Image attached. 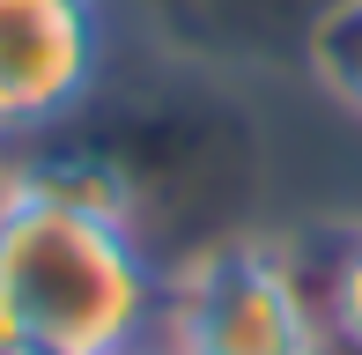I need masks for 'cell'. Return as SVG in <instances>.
Masks as SVG:
<instances>
[{
  "instance_id": "cell-1",
  "label": "cell",
  "mask_w": 362,
  "mask_h": 355,
  "mask_svg": "<svg viewBox=\"0 0 362 355\" xmlns=\"http://www.w3.org/2000/svg\"><path fill=\"white\" fill-rule=\"evenodd\" d=\"M163 326V281L134 207L59 163L0 170V348L134 355Z\"/></svg>"
},
{
  "instance_id": "cell-4",
  "label": "cell",
  "mask_w": 362,
  "mask_h": 355,
  "mask_svg": "<svg viewBox=\"0 0 362 355\" xmlns=\"http://www.w3.org/2000/svg\"><path fill=\"white\" fill-rule=\"evenodd\" d=\"M303 59H310V82L362 119V0H325L303 37Z\"/></svg>"
},
{
  "instance_id": "cell-7",
  "label": "cell",
  "mask_w": 362,
  "mask_h": 355,
  "mask_svg": "<svg viewBox=\"0 0 362 355\" xmlns=\"http://www.w3.org/2000/svg\"><path fill=\"white\" fill-rule=\"evenodd\" d=\"M0 355H15V348H0Z\"/></svg>"
},
{
  "instance_id": "cell-6",
  "label": "cell",
  "mask_w": 362,
  "mask_h": 355,
  "mask_svg": "<svg viewBox=\"0 0 362 355\" xmlns=\"http://www.w3.org/2000/svg\"><path fill=\"white\" fill-rule=\"evenodd\" d=\"M134 355H163V341H148V348H134Z\"/></svg>"
},
{
  "instance_id": "cell-3",
  "label": "cell",
  "mask_w": 362,
  "mask_h": 355,
  "mask_svg": "<svg viewBox=\"0 0 362 355\" xmlns=\"http://www.w3.org/2000/svg\"><path fill=\"white\" fill-rule=\"evenodd\" d=\"M104 74L96 0H0V141L74 119Z\"/></svg>"
},
{
  "instance_id": "cell-2",
  "label": "cell",
  "mask_w": 362,
  "mask_h": 355,
  "mask_svg": "<svg viewBox=\"0 0 362 355\" xmlns=\"http://www.w3.org/2000/svg\"><path fill=\"white\" fill-rule=\"evenodd\" d=\"M163 355H325V318L296 260L267 237H222L163 289Z\"/></svg>"
},
{
  "instance_id": "cell-5",
  "label": "cell",
  "mask_w": 362,
  "mask_h": 355,
  "mask_svg": "<svg viewBox=\"0 0 362 355\" xmlns=\"http://www.w3.org/2000/svg\"><path fill=\"white\" fill-rule=\"evenodd\" d=\"M318 296V318H325V341L362 355V237H348L340 245V260L325 267V281L310 289Z\"/></svg>"
}]
</instances>
